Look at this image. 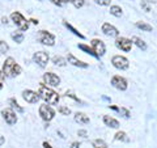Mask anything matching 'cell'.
I'll use <instances>...</instances> for the list:
<instances>
[{
    "label": "cell",
    "instance_id": "cell-30",
    "mask_svg": "<svg viewBox=\"0 0 157 148\" xmlns=\"http://www.w3.org/2000/svg\"><path fill=\"white\" fill-rule=\"evenodd\" d=\"M8 49H9V46L7 45L6 42H4V41L0 42V53H7Z\"/></svg>",
    "mask_w": 157,
    "mask_h": 148
},
{
    "label": "cell",
    "instance_id": "cell-43",
    "mask_svg": "<svg viewBox=\"0 0 157 148\" xmlns=\"http://www.w3.org/2000/svg\"><path fill=\"white\" fill-rule=\"evenodd\" d=\"M148 2H152V3H153V2H156V0H148Z\"/></svg>",
    "mask_w": 157,
    "mask_h": 148
},
{
    "label": "cell",
    "instance_id": "cell-7",
    "mask_svg": "<svg viewBox=\"0 0 157 148\" xmlns=\"http://www.w3.org/2000/svg\"><path fill=\"white\" fill-rule=\"evenodd\" d=\"M115 46L118 49H121V50H123V51H131V47H132V41L128 38H124V37H121V38H118L117 41H115Z\"/></svg>",
    "mask_w": 157,
    "mask_h": 148
},
{
    "label": "cell",
    "instance_id": "cell-27",
    "mask_svg": "<svg viewBox=\"0 0 157 148\" xmlns=\"http://www.w3.org/2000/svg\"><path fill=\"white\" fill-rule=\"evenodd\" d=\"M115 140H127V138H126V132H123V131L117 132V134H115Z\"/></svg>",
    "mask_w": 157,
    "mask_h": 148
},
{
    "label": "cell",
    "instance_id": "cell-41",
    "mask_svg": "<svg viewBox=\"0 0 157 148\" xmlns=\"http://www.w3.org/2000/svg\"><path fill=\"white\" fill-rule=\"evenodd\" d=\"M30 21H32L33 24H38V21H37V20H34V18H33V20H30Z\"/></svg>",
    "mask_w": 157,
    "mask_h": 148
},
{
    "label": "cell",
    "instance_id": "cell-13",
    "mask_svg": "<svg viewBox=\"0 0 157 148\" xmlns=\"http://www.w3.org/2000/svg\"><path fill=\"white\" fill-rule=\"evenodd\" d=\"M22 97H24V100H25L26 102H29V103H36L39 100V96L37 95V93L33 92V91H29V89L22 92Z\"/></svg>",
    "mask_w": 157,
    "mask_h": 148
},
{
    "label": "cell",
    "instance_id": "cell-9",
    "mask_svg": "<svg viewBox=\"0 0 157 148\" xmlns=\"http://www.w3.org/2000/svg\"><path fill=\"white\" fill-rule=\"evenodd\" d=\"M92 49L94 50V53L97 54L98 56H102L106 51V47H105V43L101 41V39H92Z\"/></svg>",
    "mask_w": 157,
    "mask_h": 148
},
{
    "label": "cell",
    "instance_id": "cell-42",
    "mask_svg": "<svg viewBox=\"0 0 157 148\" xmlns=\"http://www.w3.org/2000/svg\"><path fill=\"white\" fill-rule=\"evenodd\" d=\"M2 89H3V84L0 83V91H2Z\"/></svg>",
    "mask_w": 157,
    "mask_h": 148
},
{
    "label": "cell",
    "instance_id": "cell-33",
    "mask_svg": "<svg viewBox=\"0 0 157 148\" xmlns=\"http://www.w3.org/2000/svg\"><path fill=\"white\" fill-rule=\"evenodd\" d=\"M97 4H100V6H109L111 0H94Z\"/></svg>",
    "mask_w": 157,
    "mask_h": 148
},
{
    "label": "cell",
    "instance_id": "cell-11",
    "mask_svg": "<svg viewBox=\"0 0 157 148\" xmlns=\"http://www.w3.org/2000/svg\"><path fill=\"white\" fill-rule=\"evenodd\" d=\"M111 85L114 88H117V89H119V91H126L127 89L126 79L122 77V76H118V75L111 79Z\"/></svg>",
    "mask_w": 157,
    "mask_h": 148
},
{
    "label": "cell",
    "instance_id": "cell-16",
    "mask_svg": "<svg viewBox=\"0 0 157 148\" xmlns=\"http://www.w3.org/2000/svg\"><path fill=\"white\" fill-rule=\"evenodd\" d=\"M104 122H105L106 126L111 127V129H118V127H119V122L110 115H104Z\"/></svg>",
    "mask_w": 157,
    "mask_h": 148
},
{
    "label": "cell",
    "instance_id": "cell-2",
    "mask_svg": "<svg viewBox=\"0 0 157 148\" xmlns=\"http://www.w3.org/2000/svg\"><path fill=\"white\" fill-rule=\"evenodd\" d=\"M3 72L6 73V76L14 77L21 73V67L14 62L13 58H7L6 62H4V66H3Z\"/></svg>",
    "mask_w": 157,
    "mask_h": 148
},
{
    "label": "cell",
    "instance_id": "cell-8",
    "mask_svg": "<svg viewBox=\"0 0 157 148\" xmlns=\"http://www.w3.org/2000/svg\"><path fill=\"white\" fill-rule=\"evenodd\" d=\"M33 60L36 62L39 67H46V64L48 63V55L45 51H38L33 55Z\"/></svg>",
    "mask_w": 157,
    "mask_h": 148
},
{
    "label": "cell",
    "instance_id": "cell-38",
    "mask_svg": "<svg viewBox=\"0 0 157 148\" xmlns=\"http://www.w3.org/2000/svg\"><path fill=\"white\" fill-rule=\"evenodd\" d=\"M6 77V73H4L3 71H0V79H4Z\"/></svg>",
    "mask_w": 157,
    "mask_h": 148
},
{
    "label": "cell",
    "instance_id": "cell-29",
    "mask_svg": "<svg viewBox=\"0 0 157 148\" xmlns=\"http://www.w3.org/2000/svg\"><path fill=\"white\" fill-rule=\"evenodd\" d=\"M59 111H60L63 115H70L71 114V110L68 109V107H66V106H60L59 107Z\"/></svg>",
    "mask_w": 157,
    "mask_h": 148
},
{
    "label": "cell",
    "instance_id": "cell-1",
    "mask_svg": "<svg viewBox=\"0 0 157 148\" xmlns=\"http://www.w3.org/2000/svg\"><path fill=\"white\" fill-rule=\"evenodd\" d=\"M38 95H41V97L48 103V105H56L59 102V95L55 91H52L51 88L46 87L45 84H41V85H39Z\"/></svg>",
    "mask_w": 157,
    "mask_h": 148
},
{
    "label": "cell",
    "instance_id": "cell-4",
    "mask_svg": "<svg viewBox=\"0 0 157 148\" xmlns=\"http://www.w3.org/2000/svg\"><path fill=\"white\" fill-rule=\"evenodd\" d=\"M39 115L42 117L43 121H51L54 117H55V111H54V109L50 106V105H41L39 106Z\"/></svg>",
    "mask_w": 157,
    "mask_h": 148
},
{
    "label": "cell",
    "instance_id": "cell-24",
    "mask_svg": "<svg viewBox=\"0 0 157 148\" xmlns=\"http://www.w3.org/2000/svg\"><path fill=\"white\" fill-rule=\"evenodd\" d=\"M12 39L17 43H21L24 41V34L22 33H12Z\"/></svg>",
    "mask_w": 157,
    "mask_h": 148
},
{
    "label": "cell",
    "instance_id": "cell-28",
    "mask_svg": "<svg viewBox=\"0 0 157 148\" xmlns=\"http://www.w3.org/2000/svg\"><path fill=\"white\" fill-rule=\"evenodd\" d=\"M70 2H71L76 8H81L82 6H84V0H70Z\"/></svg>",
    "mask_w": 157,
    "mask_h": 148
},
{
    "label": "cell",
    "instance_id": "cell-25",
    "mask_svg": "<svg viewBox=\"0 0 157 148\" xmlns=\"http://www.w3.org/2000/svg\"><path fill=\"white\" fill-rule=\"evenodd\" d=\"M9 103H11L13 109H16L17 111H20V113H22V111H24V109H22V107L18 105V103H17V101L14 100V98H11V100H9Z\"/></svg>",
    "mask_w": 157,
    "mask_h": 148
},
{
    "label": "cell",
    "instance_id": "cell-40",
    "mask_svg": "<svg viewBox=\"0 0 157 148\" xmlns=\"http://www.w3.org/2000/svg\"><path fill=\"white\" fill-rule=\"evenodd\" d=\"M3 22H4V24H7V22H8V21H7V17H3Z\"/></svg>",
    "mask_w": 157,
    "mask_h": 148
},
{
    "label": "cell",
    "instance_id": "cell-14",
    "mask_svg": "<svg viewBox=\"0 0 157 148\" xmlns=\"http://www.w3.org/2000/svg\"><path fill=\"white\" fill-rule=\"evenodd\" d=\"M102 32H104V34H106V36H109V37H117L118 34H119L118 29L115 26H113L109 22H105L104 25H102Z\"/></svg>",
    "mask_w": 157,
    "mask_h": 148
},
{
    "label": "cell",
    "instance_id": "cell-20",
    "mask_svg": "<svg viewBox=\"0 0 157 148\" xmlns=\"http://www.w3.org/2000/svg\"><path fill=\"white\" fill-rule=\"evenodd\" d=\"M136 26L141 29V30H145V32H152V26L149 25V24H147V22H140V21H137L136 22Z\"/></svg>",
    "mask_w": 157,
    "mask_h": 148
},
{
    "label": "cell",
    "instance_id": "cell-6",
    "mask_svg": "<svg viewBox=\"0 0 157 148\" xmlns=\"http://www.w3.org/2000/svg\"><path fill=\"white\" fill-rule=\"evenodd\" d=\"M39 41H41L43 45L54 46V43H55V37H54L51 33L46 32V30H41L39 32Z\"/></svg>",
    "mask_w": 157,
    "mask_h": 148
},
{
    "label": "cell",
    "instance_id": "cell-15",
    "mask_svg": "<svg viewBox=\"0 0 157 148\" xmlns=\"http://www.w3.org/2000/svg\"><path fill=\"white\" fill-rule=\"evenodd\" d=\"M67 60H68V63H71V64L76 66V67H81V68H86V67H88V63H85V62H81V60H78V59H76L75 56L72 55V54H68V56H67Z\"/></svg>",
    "mask_w": 157,
    "mask_h": 148
},
{
    "label": "cell",
    "instance_id": "cell-32",
    "mask_svg": "<svg viewBox=\"0 0 157 148\" xmlns=\"http://www.w3.org/2000/svg\"><path fill=\"white\" fill-rule=\"evenodd\" d=\"M121 113V114H123V117H126V118H128L130 117V111L126 109V107H119V110H118Z\"/></svg>",
    "mask_w": 157,
    "mask_h": 148
},
{
    "label": "cell",
    "instance_id": "cell-19",
    "mask_svg": "<svg viewBox=\"0 0 157 148\" xmlns=\"http://www.w3.org/2000/svg\"><path fill=\"white\" fill-rule=\"evenodd\" d=\"M110 13L115 17H121L122 16V8L118 7V6H111L110 7Z\"/></svg>",
    "mask_w": 157,
    "mask_h": 148
},
{
    "label": "cell",
    "instance_id": "cell-22",
    "mask_svg": "<svg viewBox=\"0 0 157 148\" xmlns=\"http://www.w3.org/2000/svg\"><path fill=\"white\" fill-rule=\"evenodd\" d=\"M52 63H54L55 66L63 67V66H66V59H63L62 56H54V58H52Z\"/></svg>",
    "mask_w": 157,
    "mask_h": 148
},
{
    "label": "cell",
    "instance_id": "cell-36",
    "mask_svg": "<svg viewBox=\"0 0 157 148\" xmlns=\"http://www.w3.org/2000/svg\"><path fill=\"white\" fill-rule=\"evenodd\" d=\"M78 135L85 136V135H86V131H84V130H80V131H78Z\"/></svg>",
    "mask_w": 157,
    "mask_h": 148
},
{
    "label": "cell",
    "instance_id": "cell-5",
    "mask_svg": "<svg viewBox=\"0 0 157 148\" xmlns=\"http://www.w3.org/2000/svg\"><path fill=\"white\" fill-rule=\"evenodd\" d=\"M111 63H113V66H114L115 68H118V70H127L128 66H130L128 59L124 58V56H121V55L113 56Z\"/></svg>",
    "mask_w": 157,
    "mask_h": 148
},
{
    "label": "cell",
    "instance_id": "cell-10",
    "mask_svg": "<svg viewBox=\"0 0 157 148\" xmlns=\"http://www.w3.org/2000/svg\"><path fill=\"white\" fill-rule=\"evenodd\" d=\"M43 81H45L47 85H51V87H58L60 84V79H59L58 75L52 72H47L43 75Z\"/></svg>",
    "mask_w": 157,
    "mask_h": 148
},
{
    "label": "cell",
    "instance_id": "cell-26",
    "mask_svg": "<svg viewBox=\"0 0 157 148\" xmlns=\"http://www.w3.org/2000/svg\"><path fill=\"white\" fill-rule=\"evenodd\" d=\"M64 25H66V26H67L68 29H70V30H71V32H72L73 34H75V36H77V37H80V38H84V36H82V34H81L80 32H77V30H76V29H75V28H73L72 25H70V24H68V22H64Z\"/></svg>",
    "mask_w": 157,
    "mask_h": 148
},
{
    "label": "cell",
    "instance_id": "cell-34",
    "mask_svg": "<svg viewBox=\"0 0 157 148\" xmlns=\"http://www.w3.org/2000/svg\"><path fill=\"white\" fill-rule=\"evenodd\" d=\"M141 7L145 9V12H149V6H148V4H147L145 2H141Z\"/></svg>",
    "mask_w": 157,
    "mask_h": 148
},
{
    "label": "cell",
    "instance_id": "cell-23",
    "mask_svg": "<svg viewBox=\"0 0 157 148\" xmlns=\"http://www.w3.org/2000/svg\"><path fill=\"white\" fill-rule=\"evenodd\" d=\"M78 49H81V50H84L85 53H88V54H90V55H93V56H96V58H98V55L94 53V50L93 49H90L89 46H85V45H78Z\"/></svg>",
    "mask_w": 157,
    "mask_h": 148
},
{
    "label": "cell",
    "instance_id": "cell-39",
    "mask_svg": "<svg viewBox=\"0 0 157 148\" xmlns=\"http://www.w3.org/2000/svg\"><path fill=\"white\" fill-rule=\"evenodd\" d=\"M3 143H4V138H3L2 135H0V146H2V144H3Z\"/></svg>",
    "mask_w": 157,
    "mask_h": 148
},
{
    "label": "cell",
    "instance_id": "cell-18",
    "mask_svg": "<svg viewBox=\"0 0 157 148\" xmlns=\"http://www.w3.org/2000/svg\"><path fill=\"white\" fill-rule=\"evenodd\" d=\"M131 41H132V43H135V45L139 47V49H141V50H145V49H147L145 42L141 38H139V37H132Z\"/></svg>",
    "mask_w": 157,
    "mask_h": 148
},
{
    "label": "cell",
    "instance_id": "cell-35",
    "mask_svg": "<svg viewBox=\"0 0 157 148\" xmlns=\"http://www.w3.org/2000/svg\"><path fill=\"white\" fill-rule=\"evenodd\" d=\"M71 148H80V144H78V143H72V146H71Z\"/></svg>",
    "mask_w": 157,
    "mask_h": 148
},
{
    "label": "cell",
    "instance_id": "cell-12",
    "mask_svg": "<svg viewBox=\"0 0 157 148\" xmlns=\"http://www.w3.org/2000/svg\"><path fill=\"white\" fill-rule=\"evenodd\" d=\"M3 118L6 119V122L8 125H14L17 122V117H16V113H14L12 109H4L2 111Z\"/></svg>",
    "mask_w": 157,
    "mask_h": 148
},
{
    "label": "cell",
    "instance_id": "cell-21",
    "mask_svg": "<svg viewBox=\"0 0 157 148\" xmlns=\"http://www.w3.org/2000/svg\"><path fill=\"white\" fill-rule=\"evenodd\" d=\"M93 147L94 148H107V144L105 143V140H102V139H96V140H93Z\"/></svg>",
    "mask_w": 157,
    "mask_h": 148
},
{
    "label": "cell",
    "instance_id": "cell-3",
    "mask_svg": "<svg viewBox=\"0 0 157 148\" xmlns=\"http://www.w3.org/2000/svg\"><path fill=\"white\" fill-rule=\"evenodd\" d=\"M11 18L13 20V22L16 24V25L21 29L22 32H25V30H28V28H29V22L25 20V17L22 16L20 12H13L12 14H11Z\"/></svg>",
    "mask_w": 157,
    "mask_h": 148
},
{
    "label": "cell",
    "instance_id": "cell-37",
    "mask_svg": "<svg viewBox=\"0 0 157 148\" xmlns=\"http://www.w3.org/2000/svg\"><path fill=\"white\" fill-rule=\"evenodd\" d=\"M43 147H45V148H51V146L48 144L47 142H45V143H43Z\"/></svg>",
    "mask_w": 157,
    "mask_h": 148
},
{
    "label": "cell",
    "instance_id": "cell-31",
    "mask_svg": "<svg viewBox=\"0 0 157 148\" xmlns=\"http://www.w3.org/2000/svg\"><path fill=\"white\" fill-rule=\"evenodd\" d=\"M51 2H52L54 4H56L58 7H62V6H64L66 3L70 2V0H51Z\"/></svg>",
    "mask_w": 157,
    "mask_h": 148
},
{
    "label": "cell",
    "instance_id": "cell-17",
    "mask_svg": "<svg viewBox=\"0 0 157 148\" xmlns=\"http://www.w3.org/2000/svg\"><path fill=\"white\" fill-rule=\"evenodd\" d=\"M75 121L77 123H81V125H88V123L90 122L89 117H88L86 114H84V113H76L75 114Z\"/></svg>",
    "mask_w": 157,
    "mask_h": 148
}]
</instances>
